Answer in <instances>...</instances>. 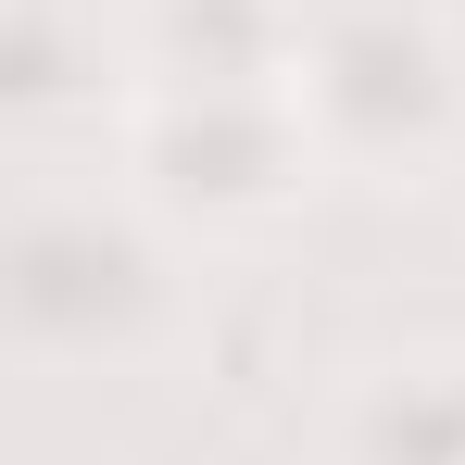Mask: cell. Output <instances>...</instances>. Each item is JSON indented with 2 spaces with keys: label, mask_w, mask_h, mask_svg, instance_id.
I'll list each match as a JSON object with an SVG mask.
<instances>
[{
  "label": "cell",
  "mask_w": 465,
  "mask_h": 465,
  "mask_svg": "<svg viewBox=\"0 0 465 465\" xmlns=\"http://www.w3.org/2000/svg\"><path fill=\"white\" fill-rule=\"evenodd\" d=\"M214 252L176 239L101 152H25L0 214V314L38 378H163L202 352Z\"/></svg>",
  "instance_id": "6da1fadb"
},
{
  "label": "cell",
  "mask_w": 465,
  "mask_h": 465,
  "mask_svg": "<svg viewBox=\"0 0 465 465\" xmlns=\"http://www.w3.org/2000/svg\"><path fill=\"white\" fill-rule=\"evenodd\" d=\"M101 163L202 252L290 239L327 202V176H340L290 76L277 88H163V76H139L114 101V126H101Z\"/></svg>",
  "instance_id": "7a4b0ae2"
},
{
  "label": "cell",
  "mask_w": 465,
  "mask_h": 465,
  "mask_svg": "<svg viewBox=\"0 0 465 465\" xmlns=\"http://www.w3.org/2000/svg\"><path fill=\"white\" fill-rule=\"evenodd\" d=\"M302 88L314 139L365 189H428L465 163V25L453 0H314L302 13Z\"/></svg>",
  "instance_id": "3957f363"
},
{
  "label": "cell",
  "mask_w": 465,
  "mask_h": 465,
  "mask_svg": "<svg viewBox=\"0 0 465 465\" xmlns=\"http://www.w3.org/2000/svg\"><path fill=\"white\" fill-rule=\"evenodd\" d=\"M126 88H139V64H126L114 0H13V25H0V114H13L25 152H64V139L101 152Z\"/></svg>",
  "instance_id": "277c9868"
},
{
  "label": "cell",
  "mask_w": 465,
  "mask_h": 465,
  "mask_svg": "<svg viewBox=\"0 0 465 465\" xmlns=\"http://www.w3.org/2000/svg\"><path fill=\"white\" fill-rule=\"evenodd\" d=\"M314 465H465V340L340 365V390L314 402Z\"/></svg>",
  "instance_id": "5b68a950"
},
{
  "label": "cell",
  "mask_w": 465,
  "mask_h": 465,
  "mask_svg": "<svg viewBox=\"0 0 465 465\" xmlns=\"http://www.w3.org/2000/svg\"><path fill=\"white\" fill-rule=\"evenodd\" d=\"M302 13L314 0H114L126 64L163 88H277L302 64Z\"/></svg>",
  "instance_id": "8992f818"
}]
</instances>
